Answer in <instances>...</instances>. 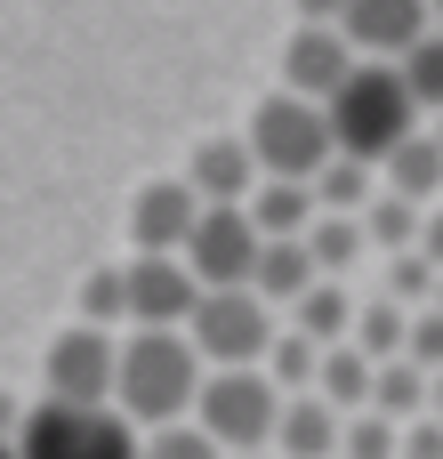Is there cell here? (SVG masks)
I'll return each mask as SVG.
<instances>
[{
    "label": "cell",
    "instance_id": "cell-4",
    "mask_svg": "<svg viewBox=\"0 0 443 459\" xmlns=\"http://www.w3.org/2000/svg\"><path fill=\"white\" fill-rule=\"evenodd\" d=\"M194 428H202L226 459L274 452V428H282V387H274L266 371H210V379H202V403H194Z\"/></svg>",
    "mask_w": 443,
    "mask_h": 459
},
{
    "label": "cell",
    "instance_id": "cell-40",
    "mask_svg": "<svg viewBox=\"0 0 443 459\" xmlns=\"http://www.w3.org/2000/svg\"><path fill=\"white\" fill-rule=\"evenodd\" d=\"M258 459H274V452H258Z\"/></svg>",
    "mask_w": 443,
    "mask_h": 459
},
{
    "label": "cell",
    "instance_id": "cell-27",
    "mask_svg": "<svg viewBox=\"0 0 443 459\" xmlns=\"http://www.w3.org/2000/svg\"><path fill=\"white\" fill-rule=\"evenodd\" d=\"M395 73H404V89L420 97V113L436 121V113H443V32H428V40H420V48H412Z\"/></svg>",
    "mask_w": 443,
    "mask_h": 459
},
{
    "label": "cell",
    "instance_id": "cell-36",
    "mask_svg": "<svg viewBox=\"0 0 443 459\" xmlns=\"http://www.w3.org/2000/svg\"><path fill=\"white\" fill-rule=\"evenodd\" d=\"M428 16H436V32H443V0H428Z\"/></svg>",
    "mask_w": 443,
    "mask_h": 459
},
{
    "label": "cell",
    "instance_id": "cell-9",
    "mask_svg": "<svg viewBox=\"0 0 443 459\" xmlns=\"http://www.w3.org/2000/svg\"><path fill=\"white\" fill-rule=\"evenodd\" d=\"M121 282H129V331H186L202 307V282L186 258H129Z\"/></svg>",
    "mask_w": 443,
    "mask_h": 459
},
{
    "label": "cell",
    "instance_id": "cell-35",
    "mask_svg": "<svg viewBox=\"0 0 443 459\" xmlns=\"http://www.w3.org/2000/svg\"><path fill=\"white\" fill-rule=\"evenodd\" d=\"M428 411H436V420H443V379H436V395H428Z\"/></svg>",
    "mask_w": 443,
    "mask_h": 459
},
{
    "label": "cell",
    "instance_id": "cell-14",
    "mask_svg": "<svg viewBox=\"0 0 443 459\" xmlns=\"http://www.w3.org/2000/svg\"><path fill=\"white\" fill-rule=\"evenodd\" d=\"M347 420L323 395H282V428H274V459H339Z\"/></svg>",
    "mask_w": 443,
    "mask_h": 459
},
{
    "label": "cell",
    "instance_id": "cell-30",
    "mask_svg": "<svg viewBox=\"0 0 443 459\" xmlns=\"http://www.w3.org/2000/svg\"><path fill=\"white\" fill-rule=\"evenodd\" d=\"M137 459H226V452H218V444H210V436H202V428L186 420V428H153Z\"/></svg>",
    "mask_w": 443,
    "mask_h": 459
},
{
    "label": "cell",
    "instance_id": "cell-38",
    "mask_svg": "<svg viewBox=\"0 0 443 459\" xmlns=\"http://www.w3.org/2000/svg\"><path fill=\"white\" fill-rule=\"evenodd\" d=\"M436 315H443V282H436Z\"/></svg>",
    "mask_w": 443,
    "mask_h": 459
},
{
    "label": "cell",
    "instance_id": "cell-12",
    "mask_svg": "<svg viewBox=\"0 0 443 459\" xmlns=\"http://www.w3.org/2000/svg\"><path fill=\"white\" fill-rule=\"evenodd\" d=\"M194 226H202V202H194L186 178L137 186V202H129V242H137V258H186Z\"/></svg>",
    "mask_w": 443,
    "mask_h": 459
},
{
    "label": "cell",
    "instance_id": "cell-19",
    "mask_svg": "<svg viewBox=\"0 0 443 459\" xmlns=\"http://www.w3.org/2000/svg\"><path fill=\"white\" fill-rule=\"evenodd\" d=\"M347 347H363L371 363H404V347H412V307H395V299H355V339Z\"/></svg>",
    "mask_w": 443,
    "mask_h": 459
},
{
    "label": "cell",
    "instance_id": "cell-11",
    "mask_svg": "<svg viewBox=\"0 0 443 459\" xmlns=\"http://www.w3.org/2000/svg\"><path fill=\"white\" fill-rule=\"evenodd\" d=\"M355 48H347V32L339 24H299L291 40H282V89L291 97H307V105H331L347 81H355Z\"/></svg>",
    "mask_w": 443,
    "mask_h": 459
},
{
    "label": "cell",
    "instance_id": "cell-20",
    "mask_svg": "<svg viewBox=\"0 0 443 459\" xmlns=\"http://www.w3.org/2000/svg\"><path fill=\"white\" fill-rule=\"evenodd\" d=\"M371 379H379V363H371L363 347H331V355H323L315 395H323L339 420H355V411H371Z\"/></svg>",
    "mask_w": 443,
    "mask_h": 459
},
{
    "label": "cell",
    "instance_id": "cell-39",
    "mask_svg": "<svg viewBox=\"0 0 443 459\" xmlns=\"http://www.w3.org/2000/svg\"><path fill=\"white\" fill-rule=\"evenodd\" d=\"M0 459H16V452H8V444H0Z\"/></svg>",
    "mask_w": 443,
    "mask_h": 459
},
{
    "label": "cell",
    "instance_id": "cell-32",
    "mask_svg": "<svg viewBox=\"0 0 443 459\" xmlns=\"http://www.w3.org/2000/svg\"><path fill=\"white\" fill-rule=\"evenodd\" d=\"M404 459H443V420H436V411L404 428Z\"/></svg>",
    "mask_w": 443,
    "mask_h": 459
},
{
    "label": "cell",
    "instance_id": "cell-29",
    "mask_svg": "<svg viewBox=\"0 0 443 459\" xmlns=\"http://www.w3.org/2000/svg\"><path fill=\"white\" fill-rule=\"evenodd\" d=\"M339 459H404V428H395V420H379V411H355V420H347Z\"/></svg>",
    "mask_w": 443,
    "mask_h": 459
},
{
    "label": "cell",
    "instance_id": "cell-8",
    "mask_svg": "<svg viewBox=\"0 0 443 459\" xmlns=\"http://www.w3.org/2000/svg\"><path fill=\"white\" fill-rule=\"evenodd\" d=\"M258 250H266V242H258L250 210H202L194 242H186V266H194V282H202V290H250Z\"/></svg>",
    "mask_w": 443,
    "mask_h": 459
},
{
    "label": "cell",
    "instance_id": "cell-17",
    "mask_svg": "<svg viewBox=\"0 0 443 459\" xmlns=\"http://www.w3.org/2000/svg\"><path fill=\"white\" fill-rule=\"evenodd\" d=\"M315 282H323V274H315L307 242H266V250H258V274H250V290H258L266 307H299Z\"/></svg>",
    "mask_w": 443,
    "mask_h": 459
},
{
    "label": "cell",
    "instance_id": "cell-25",
    "mask_svg": "<svg viewBox=\"0 0 443 459\" xmlns=\"http://www.w3.org/2000/svg\"><path fill=\"white\" fill-rule=\"evenodd\" d=\"M266 379H274L282 395H315V379H323V347L299 339V331H282L274 355H266Z\"/></svg>",
    "mask_w": 443,
    "mask_h": 459
},
{
    "label": "cell",
    "instance_id": "cell-28",
    "mask_svg": "<svg viewBox=\"0 0 443 459\" xmlns=\"http://www.w3.org/2000/svg\"><path fill=\"white\" fill-rule=\"evenodd\" d=\"M81 323H89V331L129 323V282H121V266H97V274H89V290H81Z\"/></svg>",
    "mask_w": 443,
    "mask_h": 459
},
{
    "label": "cell",
    "instance_id": "cell-24",
    "mask_svg": "<svg viewBox=\"0 0 443 459\" xmlns=\"http://www.w3.org/2000/svg\"><path fill=\"white\" fill-rule=\"evenodd\" d=\"M315 202H323L331 218H363V210L379 202V186H371V169H363V161H347V153H339V161L315 178Z\"/></svg>",
    "mask_w": 443,
    "mask_h": 459
},
{
    "label": "cell",
    "instance_id": "cell-22",
    "mask_svg": "<svg viewBox=\"0 0 443 459\" xmlns=\"http://www.w3.org/2000/svg\"><path fill=\"white\" fill-rule=\"evenodd\" d=\"M363 250H371L363 218H331V210H323V218L307 226V258H315V274H323V282H339L347 266H363Z\"/></svg>",
    "mask_w": 443,
    "mask_h": 459
},
{
    "label": "cell",
    "instance_id": "cell-3",
    "mask_svg": "<svg viewBox=\"0 0 443 459\" xmlns=\"http://www.w3.org/2000/svg\"><path fill=\"white\" fill-rule=\"evenodd\" d=\"M250 161H258V178H282V186H315L331 161H339V137H331V113L323 105H307V97H291V89H274L258 113H250Z\"/></svg>",
    "mask_w": 443,
    "mask_h": 459
},
{
    "label": "cell",
    "instance_id": "cell-7",
    "mask_svg": "<svg viewBox=\"0 0 443 459\" xmlns=\"http://www.w3.org/2000/svg\"><path fill=\"white\" fill-rule=\"evenodd\" d=\"M40 379H48V403H73V411H113V379H121V347H113V331L73 323V331L48 347Z\"/></svg>",
    "mask_w": 443,
    "mask_h": 459
},
{
    "label": "cell",
    "instance_id": "cell-37",
    "mask_svg": "<svg viewBox=\"0 0 443 459\" xmlns=\"http://www.w3.org/2000/svg\"><path fill=\"white\" fill-rule=\"evenodd\" d=\"M428 129H436V145H443V113H436V121H428Z\"/></svg>",
    "mask_w": 443,
    "mask_h": 459
},
{
    "label": "cell",
    "instance_id": "cell-18",
    "mask_svg": "<svg viewBox=\"0 0 443 459\" xmlns=\"http://www.w3.org/2000/svg\"><path fill=\"white\" fill-rule=\"evenodd\" d=\"M291 331H299V339H315L323 355H331V347H347V339H355V299H347V282H315V290L291 307Z\"/></svg>",
    "mask_w": 443,
    "mask_h": 459
},
{
    "label": "cell",
    "instance_id": "cell-21",
    "mask_svg": "<svg viewBox=\"0 0 443 459\" xmlns=\"http://www.w3.org/2000/svg\"><path fill=\"white\" fill-rule=\"evenodd\" d=\"M363 234H371V250H379V258H412V250H420V234H428V210L379 186V202L363 210Z\"/></svg>",
    "mask_w": 443,
    "mask_h": 459
},
{
    "label": "cell",
    "instance_id": "cell-6",
    "mask_svg": "<svg viewBox=\"0 0 443 459\" xmlns=\"http://www.w3.org/2000/svg\"><path fill=\"white\" fill-rule=\"evenodd\" d=\"M145 436L121 411H73V403H32L16 428V459H137Z\"/></svg>",
    "mask_w": 443,
    "mask_h": 459
},
{
    "label": "cell",
    "instance_id": "cell-34",
    "mask_svg": "<svg viewBox=\"0 0 443 459\" xmlns=\"http://www.w3.org/2000/svg\"><path fill=\"white\" fill-rule=\"evenodd\" d=\"M420 250H428V266L443 274V210H428V234H420Z\"/></svg>",
    "mask_w": 443,
    "mask_h": 459
},
{
    "label": "cell",
    "instance_id": "cell-1",
    "mask_svg": "<svg viewBox=\"0 0 443 459\" xmlns=\"http://www.w3.org/2000/svg\"><path fill=\"white\" fill-rule=\"evenodd\" d=\"M210 363L194 355L186 331H129L121 339V379H113V411L153 436V428H186V411L202 403Z\"/></svg>",
    "mask_w": 443,
    "mask_h": 459
},
{
    "label": "cell",
    "instance_id": "cell-5",
    "mask_svg": "<svg viewBox=\"0 0 443 459\" xmlns=\"http://www.w3.org/2000/svg\"><path fill=\"white\" fill-rule=\"evenodd\" d=\"M186 339H194V355L210 371H266V355H274L282 331H274V307L258 290H202Z\"/></svg>",
    "mask_w": 443,
    "mask_h": 459
},
{
    "label": "cell",
    "instance_id": "cell-13",
    "mask_svg": "<svg viewBox=\"0 0 443 459\" xmlns=\"http://www.w3.org/2000/svg\"><path fill=\"white\" fill-rule=\"evenodd\" d=\"M186 186H194V202H202V210H250V194H258L266 178H258V161H250V145H242V137H202V145H194Z\"/></svg>",
    "mask_w": 443,
    "mask_h": 459
},
{
    "label": "cell",
    "instance_id": "cell-31",
    "mask_svg": "<svg viewBox=\"0 0 443 459\" xmlns=\"http://www.w3.org/2000/svg\"><path fill=\"white\" fill-rule=\"evenodd\" d=\"M404 363H420L428 379H443V315H436V307L412 315V347H404Z\"/></svg>",
    "mask_w": 443,
    "mask_h": 459
},
{
    "label": "cell",
    "instance_id": "cell-33",
    "mask_svg": "<svg viewBox=\"0 0 443 459\" xmlns=\"http://www.w3.org/2000/svg\"><path fill=\"white\" fill-rule=\"evenodd\" d=\"M347 0H299V24H339Z\"/></svg>",
    "mask_w": 443,
    "mask_h": 459
},
{
    "label": "cell",
    "instance_id": "cell-15",
    "mask_svg": "<svg viewBox=\"0 0 443 459\" xmlns=\"http://www.w3.org/2000/svg\"><path fill=\"white\" fill-rule=\"evenodd\" d=\"M379 186L404 194V202H420V210H443V145H436V129H420L412 145H395L387 169H379Z\"/></svg>",
    "mask_w": 443,
    "mask_h": 459
},
{
    "label": "cell",
    "instance_id": "cell-10",
    "mask_svg": "<svg viewBox=\"0 0 443 459\" xmlns=\"http://www.w3.org/2000/svg\"><path fill=\"white\" fill-rule=\"evenodd\" d=\"M339 32H347V48L363 65H404L436 32V16H428V0H347Z\"/></svg>",
    "mask_w": 443,
    "mask_h": 459
},
{
    "label": "cell",
    "instance_id": "cell-16",
    "mask_svg": "<svg viewBox=\"0 0 443 459\" xmlns=\"http://www.w3.org/2000/svg\"><path fill=\"white\" fill-rule=\"evenodd\" d=\"M315 218H323L315 186H282V178H266V186L250 194V226H258V242H307Z\"/></svg>",
    "mask_w": 443,
    "mask_h": 459
},
{
    "label": "cell",
    "instance_id": "cell-23",
    "mask_svg": "<svg viewBox=\"0 0 443 459\" xmlns=\"http://www.w3.org/2000/svg\"><path fill=\"white\" fill-rule=\"evenodd\" d=\"M428 395H436V379H428L420 363H379V379H371V411L395 420V428L428 420Z\"/></svg>",
    "mask_w": 443,
    "mask_h": 459
},
{
    "label": "cell",
    "instance_id": "cell-2",
    "mask_svg": "<svg viewBox=\"0 0 443 459\" xmlns=\"http://www.w3.org/2000/svg\"><path fill=\"white\" fill-rule=\"evenodd\" d=\"M323 113H331L339 153H347V161H363V169H371V161L387 169V153L420 137V97L404 89V73H395V65H355V81H347Z\"/></svg>",
    "mask_w": 443,
    "mask_h": 459
},
{
    "label": "cell",
    "instance_id": "cell-26",
    "mask_svg": "<svg viewBox=\"0 0 443 459\" xmlns=\"http://www.w3.org/2000/svg\"><path fill=\"white\" fill-rule=\"evenodd\" d=\"M436 266H428V250H412V258H387V282H379V299H395V307H436Z\"/></svg>",
    "mask_w": 443,
    "mask_h": 459
}]
</instances>
